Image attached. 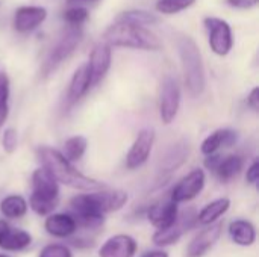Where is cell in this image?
<instances>
[{"mask_svg": "<svg viewBox=\"0 0 259 257\" xmlns=\"http://www.w3.org/2000/svg\"><path fill=\"white\" fill-rule=\"evenodd\" d=\"M127 192L121 189H97L74 195L70 200L71 215L76 220L77 227L94 230L99 229L105 215L123 209L127 203Z\"/></svg>", "mask_w": 259, "mask_h": 257, "instance_id": "obj_1", "label": "cell"}, {"mask_svg": "<svg viewBox=\"0 0 259 257\" xmlns=\"http://www.w3.org/2000/svg\"><path fill=\"white\" fill-rule=\"evenodd\" d=\"M36 155L41 162V167H44L55 177V180L61 185H65V186H70V188H74V189H79L83 192L106 188L105 183L82 174L73 165V162L65 159L64 155L56 148L41 145V147H38Z\"/></svg>", "mask_w": 259, "mask_h": 257, "instance_id": "obj_2", "label": "cell"}, {"mask_svg": "<svg viewBox=\"0 0 259 257\" xmlns=\"http://www.w3.org/2000/svg\"><path fill=\"white\" fill-rule=\"evenodd\" d=\"M103 41H106L111 47H123L134 50H147L158 52L162 47L161 39L156 33H153L147 26H135L129 23L114 21L105 32Z\"/></svg>", "mask_w": 259, "mask_h": 257, "instance_id": "obj_3", "label": "cell"}, {"mask_svg": "<svg viewBox=\"0 0 259 257\" xmlns=\"http://www.w3.org/2000/svg\"><path fill=\"white\" fill-rule=\"evenodd\" d=\"M178 52L188 94L191 97L202 95L206 88V71L197 42L191 36H181L178 39Z\"/></svg>", "mask_w": 259, "mask_h": 257, "instance_id": "obj_4", "label": "cell"}, {"mask_svg": "<svg viewBox=\"0 0 259 257\" xmlns=\"http://www.w3.org/2000/svg\"><path fill=\"white\" fill-rule=\"evenodd\" d=\"M59 203V183L44 168L39 167L32 173V194L27 206L39 217L53 214Z\"/></svg>", "mask_w": 259, "mask_h": 257, "instance_id": "obj_5", "label": "cell"}, {"mask_svg": "<svg viewBox=\"0 0 259 257\" xmlns=\"http://www.w3.org/2000/svg\"><path fill=\"white\" fill-rule=\"evenodd\" d=\"M82 38H83V32H82L80 26H68L67 30L62 32L59 39L50 48V52L41 67L42 76L52 74L62 62H65L74 53V50L79 47V44L82 42Z\"/></svg>", "mask_w": 259, "mask_h": 257, "instance_id": "obj_6", "label": "cell"}, {"mask_svg": "<svg viewBox=\"0 0 259 257\" xmlns=\"http://www.w3.org/2000/svg\"><path fill=\"white\" fill-rule=\"evenodd\" d=\"M203 24L208 30V44L217 56H228L234 47V33L231 24L219 17H206Z\"/></svg>", "mask_w": 259, "mask_h": 257, "instance_id": "obj_7", "label": "cell"}, {"mask_svg": "<svg viewBox=\"0 0 259 257\" xmlns=\"http://www.w3.org/2000/svg\"><path fill=\"white\" fill-rule=\"evenodd\" d=\"M182 92L178 80L173 76H165L161 83L159 95V117L164 124H171L181 109Z\"/></svg>", "mask_w": 259, "mask_h": 257, "instance_id": "obj_8", "label": "cell"}, {"mask_svg": "<svg viewBox=\"0 0 259 257\" xmlns=\"http://www.w3.org/2000/svg\"><path fill=\"white\" fill-rule=\"evenodd\" d=\"M153 144H155V130L152 127L141 129L126 155V168L132 171L141 168L149 161Z\"/></svg>", "mask_w": 259, "mask_h": 257, "instance_id": "obj_9", "label": "cell"}, {"mask_svg": "<svg viewBox=\"0 0 259 257\" xmlns=\"http://www.w3.org/2000/svg\"><path fill=\"white\" fill-rule=\"evenodd\" d=\"M206 174L202 168H194L185 177H182L171 189L170 198L175 203H187L194 200L205 188Z\"/></svg>", "mask_w": 259, "mask_h": 257, "instance_id": "obj_10", "label": "cell"}, {"mask_svg": "<svg viewBox=\"0 0 259 257\" xmlns=\"http://www.w3.org/2000/svg\"><path fill=\"white\" fill-rule=\"evenodd\" d=\"M111 62H112V47L102 39L93 47L90 53V59L87 62L90 68L93 86L99 85L105 79V76L111 68Z\"/></svg>", "mask_w": 259, "mask_h": 257, "instance_id": "obj_11", "label": "cell"}, {"mask_svg": "<svg viewBox=\"0 0 259 257\" xmlns=\"http://www.w3.org/2000/svg\"><path fill=\"white\" fill-rule=\"evenodd\" d=\"M47 18V9L44 6H20L17 8L12 20V26L18 33H30L38 29Z\"/></svg>", "mask_w": 259, "mask_h": 257, "instance_id": "obj_12", "label": "cell"}, {"mask_svg": "<svg viewBox=\"0 0 259 257\" xmlns=\"http://www.w3.org/2000/svg\"><path fill=\"white\" fill-rule=\"evenodd\" d=\"M223 232V224L222 223H214L206 226L199 235H196L185 251V257H203L220 239Z\"/></svg>", "mask_w": 259, "mask_h": 257, "instance_id": "obj_13", "label": "cell"}, {"mask_svg": "<svg viewBox=\"0 0 259 257\" xmlns=\"http://www.w3.org/2000/svg\"><path fill=\"white\" fill-rule=\"evenodd\" d=\"M138 250V244L135 238L131 235H114L108 238L100 250H99V257H135Z\"/></svg>", "mask_w": 259, "mask_h": 257, "instance_id": "obj_14", "label": "cell"}, {"mask_svg": "<svg viewBox=\"0 0 259 257\" xmlns=\"http://www.w3.org/2000/svg\"><path fill=\"white\" fill-rule=\"evenodd\" d=\"M179 217V208L178 203H175L171 198L165 201H159L147 211V218L152 223L155 229H164L176 223Z\"/></svg>", "mask_w": 259, "mask_h": 257, "instance_id": "obj_15", "label": "cell"}, {"mask_svg": "<svg viewBox=\"0 0 259 257\" xmlns=\"http://www.w3.org/2000/svg\"><path fill=\"white\" fill-rule=\"evenodd\" d=\"M46 232L53 238H70L76 233L77 224L71 214H50L44 221Z\"/></svg>", "mask_w": 259, "mask_h": 257, "instance_id": "obj_16", "label": "cell"}, {"mask_svg": "<svg viewBox=\"0 0 259 257\" xmlns=\"http://www.w3.org/2000/svg\"><path fill=\"white\" fill-rule=\"evenodd\" d=\"M93 88L91 85V74H90V68L88 64H82L79 65L70 80L68 85V92H67V98L70 103H76L79 101L83 95H87V92Z\"/></svg>", "mask_w": 259, "mask_h": 257, "instance_id": "obj_17", "label": "cell"}, {"mask_svg": "<svg viewBox=\"0 0 259 257\" xmlns=\"http://www.w3.org/2000/svg\"><path fill=\"white\" fill-rule=\"evenodd\" d=\"M238 141V133L232 129H219L215 132H212L211 135H208L202 145H200V151L202 155L208 156L212 153H217L222 147H232L235 145Z\"/></svg>", "mask_w": 259, "mask_h": 257, "instance_id": "obj_18", "label": "cell"}, {"mask_svg": "<svg viewBox=\"0 0 259 257\" xmlns=\"http://www.w3.org/2000/svg\"><path fill=\"white\" fill-rule=\"evenodd\" d=\"M228 233L234 244L240 247H252L256 242V229L247 220H235L229 224Z\"/></svg>", "mask_w": 259, "mask_h": 257, "instance_id": "obj_19", "label": "cell"}, {"mask_svg": "<svg viewBox=\"0 0 259 257\" xmlns=\"http://www.w3.org/2000/svg\"><path fill=\"white\" fill-rule=\"evenodd\" d=\"M32 244V235L21 229L9 227L0 236V248L5 251H23Z\"/></svg>", "mask_w": 259, "mask_h": 257, "instance_id": "obj_20", "label": "cell"}, {"mask_svg": "<svg viewBox=\"0 0 259 257\" xmlns=\"http://www.w3.org/2000/svg\"><path fill=\"white\" fill-rule=\"evenodd\" d=\"M188 155H190V147L185 141H179L175 145H171L161 159L162 173H171L178 170L181 165H184Z\"/></svg>", "mask_w": 259, "mask_h": 257, "instance_id": "obj_21", "label": "cell"}, {"mask_svg": "<svg viewBox=\"0 0 259 257\" xmlns=\"http://www.w3.org/2000/svg\"><path fill=\"white\" fill-rule=\"evenodd\" d=\"M231 209V200L223 197V198H217L211 203H208L206 206H203L199 212H197V223L202 226H209L217 223L228 211Z\"/></svg>", "mask_w": 259, "mask_h": 257, "instance_id": "obj_22", "label": "cell"}, {"mask_svg": "<svg viewBox=\"0 0 259 257\" xmlns=\"http://www.w3.org/2000/svg\"><path fill=\"white\" fill-rule=\"evenodd\" d=\"M187 232V227L184 226V223L178 218L176 223H173L171 226L168 227H164V229H156L153 236H152V241L156 247H168V245H175L176 242L181 241L182 235Z\"/></svg>", "mask_w": 259, "mask_h": 257, "instance_id": "obj_23", "label": "cell"}, {"mask_svg": "<svg viewBox=\"0 0 259 257\" xmlns=\"http://www.w3.org/2000/svg\"><path fill=\"white\" fill-rule=\"evenodd\" d=\"M27 209H29V206H27L26 198L21 195H17V194L8 195L0 201V212L8 220L23 218L27 214Z\"/></svg>", "mask_w": 259, "mask_h": 257, "instance_id": "obj_24", "label": "cell"}, {"mask_svg": "<svg viewBox=\"0 0 259 257\" xmlns=\"http://www.w3.org/2000/svg\"><path fill=\"white\" fill-rule=\"evenodd\" d=\"M243 167H244V159L240 155H229L226 158H222L214 173L222 182H229L241 173Z\"/></svg>", "mask_w": 259, "mask_h": 257, "instance_id": "obj_25", "label": "cell"}, {"mask_svg": "<svg viewBox=\"0 0 259 257\" xmlns=\"http://www.w3.org/2000/svg\"><path fill=\"white\" fill-rule=\"evenodd\" d=\"M115 21L118 23H129L135 26H153L159 21L158 15L144 9H131L118 14L115 17Z\"/></svg>", "mask_w": 259, "mask_h": 257, "instance_id": "obj_26", "label": "cell"}, {"mask_svg": "<svg viewBox=\"0 0 259 257\" xmlns=\"http://www.w3.org/2000/svg\"><path fill=\"white\" fill-rule=\"evenodd\" d=\"M87 147H88V139L82 135H74V136H70L64 145H62V155L65 159H68L70 162H77L83 158L85 151H87Z\"/></svg>", "mask_w": 259, "mask_h": 257, "instance_id": "obj_27", "label": "cell"}, {"mask_svg": "<svg viewBox=\"0 0 259 257\" xmlns=\"http://www.w3.org/2000/svg\"><path fill=\"white\" fill-rule=\"evenodd\" d=\"M9 95H11V82L5 71H0V126L9 117Z\"/></svg>", "mask_w": 259, "mask_h": 257, "instance_id": "obj_28", "label": "cell"}, {"mask_svg": "<svg viewBox=\"0 0 259 257\" xmlns=\"http://www.w3.org/2000/svg\"><path fill=\"white\" fill-rule=\"evenodd\" d=\"M196 0H158L155 8L159 14L164 15H175L188 8H191Z\"/></svg>", "mask_w": 259, "mask_h": 257, "instance_id": "obj_29", "label": "cell"}, {"mask_svg": "<svg viewBox=\"0 0 259 257\" xmlns=\"http://www.w3.org/2000/svg\"><path fill=\"white\" fill-rule=\"evenodd\" d=\"M88 11L80 5H71L64 12V20L68 23V26H82L88 20Z\"/></svg>", "mask_w": 259, "mask_h": 257, "instance_id": "obj_30", "label": "cell"}, {"mask_svg": "<svg viewBox=\"0 0 259 257\" xmlns=\"http://www.w3.org/2000/svg\"><path fill=\"white\" fill-rule=\"evenodd\" d=\"M2 147L5 153L12 155L18 147V135L14 127H6L2 133Z\"/></svg>", "mask_w": 259, "mask_h": 257, "instance_id": "obj_31", "label": "cell"}, {"mask_svg": "<svg viewBox=\"0 0 259 257\" xmlns=\"http://www.w3.org/2000/svg\"><path fill=\"white\" fill-rule=\"evenodd\" d=\"M38 257H73V253L62 244H49L41 250Z\"/></svg>", "mask_w": 259, "mask_h": 257, "instance_id": "obj_32", "label": "cell"}, {"mask_svg": "<svg viewBox=\"0 0 259 257\" xmlns=\"http://www.w3.org/2000/svg\"><path fill=\"white\" fill-rule=\"evenodd\" d=\"M259 180V161L258 159H253V162L250 164V167L247 168V173H246V182L249 185H256Z\"/></svg>", "mask_w": 259, "mask_h": 257, "instance_id": "obj_33", "label": "cell"}, {"mask_svg": "<svg viewBox=\"0 0 259 257\" xmlns=\"http://www.w3.org/2000/svg\"><path fill=\"white\" fill-rule=\"evenodd\" d=\"M259 0H228V5L237 9H252L258 6Z\"/></svg>", "mask_w": 259, "mask_h": 257, "instance_id": "obj_34", "label": "cell"}, {"mask_svg": "<svg viewBox=\"0 0 259 257\" xmlns=\"http://www.w3.org/2000/svg\"><path fill=\"white\" fill-rule=\"evenodd\" d=\"M247 106L252 109V111H255V112H258L259 109V88L258 86H255L250 92H249V95H247Z\"/></svg>", "mask_w": 259, "mask_h": 257, "instance_id": "obj_35", "label": "cell"}, {"mask_svg": "<svg viewBox=\"0 0 259 257\" xmlns=\"http://www.w3.org/2000/svg\"><path fill=\"white\" fill-rule=\"evenodd\" d=\"M222 155H219V153H212V155H208L206 156V159H205V167H206V170H209V171H215L217 170V167H219V164H220V161H222Z\"/></svg>", "mask_w": 259, "mask_h": 257, "instance_id": "obj_36", "label": "cell"}, {"mask_svg": "<svg viewBox=\"0 0 259 257\" xmlns=\"http://www.w3.org/2000/svg\"><path fill=\"white\" fill-rule=\"evenodd\" d=\"M140 257H170L165 250H153V251H146Z\"/></svg>", "mask_w": 259, "mask_h": 257, "instance_id": "obj_37", "label": "cell"}, {"mask_svg": "<svg viewBox=\"0 0 259 257\" xmlns=\"http://www.w3.org/2000/svg\"><path fill=\"white\" fill-rule=\"evenodd\" d=\"M96 2H99V0H67V3L71 6V5H88V3H96Z\"/></svg>", "mask_w": 259, "mask_h": 257, "instance_id": "obj_38", "label": "cell"}, {"mask_svg": "<svg viewBox=\"0 0 259 257\" xmlns=\"http://www.w3.org/2000/svg\"><path fill=\"white\" fill-rule=\"evenodd\" d=\"M9 227H11V226H9V223H6L5 220H0V236H2V235H3Z\"/></svg>", "mask_w": 259, "mask_h": 257, "instance_id": "obj_39", "label": "cell"}, {"mask_svg": "<svg viewBox=\"0 0 259 257\" xmlns=\"http://www.w3.org/2000/svg\"><path fill=\"white\" fill-rule=\"evenodd\" d=\"M0 257H9V256H6V254H3V253H0Z\"/></svg>", "mask_w": 259, "mask_h": 257, "instance_id": "obj_40", "label": "cell"}]
</instances>
